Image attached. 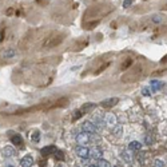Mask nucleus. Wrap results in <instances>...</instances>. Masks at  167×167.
I'll list each match as a JSON object with an SVG mask.
<instances>
[{"instance_id": "1", "label": "nucleus", "mask_w": 167, "mask_h": 167, "mask_svg": "<svg viewBox=\"0 0 167 167\" xmlns=\"http://www.w3.org/2000/svg\"><path fill=\"white\" fill-rule=\"evenodd\" d=\"M92 108H95V103H86V104H83L80 108L76 111L75 112V115H74V121H78L79 118H82L84 114H87V112H90Z\"/></svg>"}, {"instance_id": "2", "label": "nucleus", "mask_w": 167, "mask_h": 167, "mask_svg": "<svg viewBox=\"0 0 167 167\" xmlns=\"http://www.w3.org/2000/svg\"><path fill=\"white\" fill-rule=\"evenodd\" d=\"M63 42V35H59V36H54V37H50L47 39V42L44 43V48H52V47H56L58 44H60Z\"/></svg>"}, {"instance_id": "3", "label": "nucleus", "mask_w": 167, "mask_h": 167, "mask_svg": "<svg viewBox=\"0 0 167 167\" xmlns=\"http://www.w3.org/2000/svg\"><path fill=\"white\" fill-rule=\"evenodd\" d=\"M119 102L118 98H110V99H104L103 102H100V106L102 107H112L115 106Z\"/></svg>"}, {"instance_id": "4", "label": "nucleus", "mask_w": 167, "mask_h": 167, "mask_svg": "<svg viewBox=\"0 0 167 167\" xmlns=\"http://www.w3.org/2000/svg\"><path fill=\"white\" fill-rule=\"evenodd\" d=\"M32 163H33V159H32L31 156H25L24 159L20 162L21 167H31V166H32Z\"/></svg>"}, {"instance_id": "5", "label": "nucleus", "mask_w": 167, "mask_h": 167, "mask_svg": "<svg viewBox=\"0 0 167 167\" xmlns=\"http://www.w3.org/2000/svg\"><path fill=\"white\" fill-rule=\"evenodd\" d=\"M83 130H84V131H87V132H95V131H96V128H95V126H94L92 123L86 122L84 125H83Z\"/></svg>"}, {"instance_id": "6", "label": "nucleus", "mask_w": 167, "mask_h": 167, "mask_svg": "<svg viewBox=\"0 0 167 167\" xmlns=\"http://www.w3.org/2000/svg\"><path fill=\"white\" fill-rule=\"evenodd\" d=\"M55 151H56V147H55V146H50L48 148H43L42 150V154H43V155H48V154H51V152H55Z\"/></svg>"}, {"instance_id": "7", "label": "nucleus", "mask_w": 167, "mask_h": 167, "mask_svg": "<svg viewBox=\"0 0 167 167\" xmlns=\"http://www.w3.org/2000/svg\"><path fill=\"white\" fill-rule=\"evenodd\" d=\"M15 55H16V51L12 50V48H10V50H7L6 52H4V58H6V59H10V58H14Z\"/></svg>"}, {"instance_id": "8", "label": "nucleus", "mask_w": 167, "mask_h": 167, "mask_svg": "<svg viewBox=\"0 0 167 167\" xmlns=\"http://www.w3.org/2000/svg\"><path fill=\"white\" fill-rule=\"evenodd\" d=\"M106 121H107V125H110V126H114L115 125V121H116V119H115V116L112 114H108L106 116Z\"/></svg>"}, {"instance_id": "9", "label": "nucleus", "mask_w": 167, "mask_h": 167, "mask_svg": "<svg viewBox=\"0 0 167 167\" xmlns=\"http://www.w3.org/2000/svg\"><path fill=\"white\" fill-rule=\"evenodd\" d=\"M12 143H15V146H21L23 140H21L20 135H15V136H12Z\"/></svg>"}, {"instance_id": "10", "label": "nucleus", "mask_w": 167, "mask_h": 167, "mask_svg": "<svg viewBox=\"0 0 167 167\" xmlns=\"http://www.w3.org/2000/svg\"><path fill=\"white\" fill-rule=\"evenodd\" d=\"M78 140H79L80 143H87L88 142V135L86 134V132H83V134H80L78 136Z\"/></svg>"}, {"instance_id": "11", "label": "nucleus", "mask_w": 167, "mask_h": 167, "mask_svg": "<svg viewBox=\"0 0 167 167\" xmlns=\"http://www.w3.org/2000/svg\"><path fill=\"white\" fill-rule=\"evenodd\" d=\"M131 64H132V59H127V60L125 62V63H123L122 64V66H121V70L122 71H125V70H127V68L128 67H130L131 66Z\"/></svg>"}, {"instance_id": "12", "label": "nucleus", "mask_w": 167, "mask_h": 167, "mask_svg": "<svg viewBox=\"0 0 167 167\" xmlns=\"http://www.w3.org/2000/svg\"><path fill=\"white\" fill-rule=\"evenodd\" d=\"M40 132L39 131H33V136H32V140L33 142H39V139H40Z\"/></svg>"}, {"instance_id": "13", "label": "nucleus", "mask_w": 167, "mask_h": 167, "mask_svg": "<svg viewBox=\"0 0 167 167\" xmlns=\"http://www.w3.org/2000/svg\"><path fill=\"white\" fill-rule=\"evenodd\" d=\"M108 66H110V63H106V64H103V66H102V67L99 68V70L96 71V74H99V72H102V71L104 70V68H107V67H108Z\"/></svg>"}, {"instance_id": "14", "label": "nucleus", "mask_w": 167, "mask_h": 167, "mask_svg": "<svg viewBox=\"0 0 167 167\" xmlns=\"http://www.w3.org/2000/svg\"><path fill=\"white\" fill-rule=\"evenodd\" d=\"M131 4H132V0H126V2L123 3V7H125V8H127V7H130Z\"/></svg>"}, {"instance_id": "15", "label": "nucleus", "mask_w": 167, "mask_h": 167, "mask_svg": "<svg viewBox=\"0 0 167 167\" xmlns=\"http://www.w3.org/2000/svg\"><path fill=\"white\" fill-rule=\"evenodd\" d=\"M152 88H154V91H155V90H158V88H159V84L156 83V80H154V82H152Z\"/></svg>"}, {"instance_id": "16", "label": "nucleus", "mask_w": 167, "mask_h": 167, "mask_svg": "<svg viewBox=\"0 0 167 167\" xmlns=\"http://www.w3.org/2000/svg\"><path fill=\"white\" fill-rule=\"evenodd\" d=\"M152 21H155V23H160L162 19L159 18V16H154V18H152Z\"/></svg>"}, {"instance_id": "17", "label": "nucleus", "mask_w": 167, "mask_h": 167, "mask_svg": "<svg viewBox=\"0 0 167 167\" xmlns=\"http://www.w3.org/2000/svg\"><path fill=\"white\" fill-rule=\"evenodd\" d=\"M3 36H4V33L2 32V33H0V42H2V39H3Z\"/></svg>"}]
</instances>
